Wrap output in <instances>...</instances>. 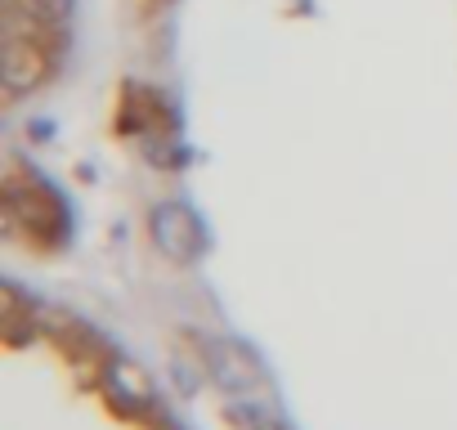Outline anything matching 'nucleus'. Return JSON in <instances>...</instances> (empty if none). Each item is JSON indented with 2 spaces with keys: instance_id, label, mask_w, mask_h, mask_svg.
<instances>
[{
  "instance_id": "f257e3e1",
  "label": "nucleus",
  "mask_w": 457,
  "mask_h": 430,
  "mask_svg": "<svg viewBox=\"0 0 457 430\" xmlns=\"http://www.w3.org/2000/svg\"><path fill=\"white\" fill-rule=\"evenodd\" d=\"M206 368H211V376H215V385H220V390L238 394V399L261 403V399H265V390H270V381H265L261 363H256L243 345H234V341H206Z\"/></svg>"
},
{
  "instance_id": "f03ea898",
  "label": "nucleus",
  "mask_w": 457,
  "mask_h": 430,
  "mask_svg": "<svg viewBox=\"0 0 457 430\" xmlns=\"http://www.w3.org/2000/svg\"><path fill=\"white\" fill-rule=\"evenodd\" d=\"M148 229H153V243L166 260H193L202 252V225L184 202H162L153 211Z\"/></svg>"
},
{
  "instance_id": "7ed1b4c3",
  "label": "nucleus",
  "mask_w": 457,
  "mask_h": 430,
  "mask_svg": "<svg viewBox=\"0 0 457 430\" xmlns=\"http://www.w3.org/2000/svg\"><path fill=\"white\" fill-rule=\"evenodd\" d=\"M108 390H112L121 403H135V408H144V403L153 399V381H148L144 368H135L130 359H112V363H108Z\"/></svg>"
},
{
  "instance_id": "20e7f679",
  "label": "nucleus",
  "mask_w": 457,
  "mask_h": 430,
  "mask_svg": "<svg viewBox=\"0 0 457 430\" xmlns=\"http://www.w3.org/2000/svg\"><path fill=\"white\" fill-rule=\"evenodd\" d=\"M14 5H23L32 19H41V23H54V19H63L68 14V0H14Z\"/></svg>"
}]
</instances>
